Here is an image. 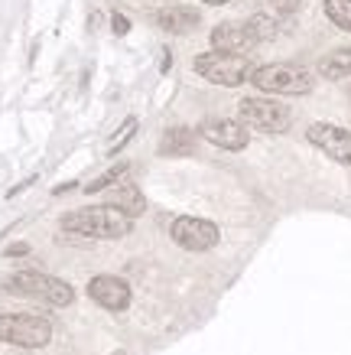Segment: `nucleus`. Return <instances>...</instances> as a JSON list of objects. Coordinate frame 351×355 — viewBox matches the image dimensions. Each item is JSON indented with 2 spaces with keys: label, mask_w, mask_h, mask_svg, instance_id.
<instances>
[{
  "label": "nucleus",
  "mask_w": 351,
  "mask_h": 355,
  "mask_svg": "<svg viewBox=\"0 0 351 355\" xmlns=\"http://www.w3.org/2000/svg\"><path fill=\"white\" fill-rule=\"evenodd\" d=\"M130 228H134V218L111 202L88 205V209L62 216V232H72V235L82 238H124Z\"/></svg>",
  "instance_id": "f257e3e1"
},
{
  "label": "nucleus",
  "mask_w": 351,
  "mask_h": 355,
  "mask_svg": "<svg viewBox=\"0 0 351 355\" xmlns=\"http://www.w3.org/2000/svg\"><path fill=\"white\" fill-rule=\"evenodd\" d=\"M53 339V326L46 316L33 313H0V343L20 345V349H43Z\"/></svg>",
  "instance_id": "f03ea898"
},
{
  "label": "nucleus",
  "mask_w": 351,
  "mask_h": 355,
  "mask_svg": "<svg viewBox=\"0 0 351 355\" xmlns=\"http://www.w3.org/2000/svg\"><path fill=\"white\" fill-rule=\"evenodd\" d=\"M251 82L260 92H270V95H309L312 92V76H309L306 69L289 65V62L260 65V69H254Z\"/></svg>",
  "instance_id": "7ed1b4c3"
},
{
  "label": "nucleus",
  "mask_w": 351,
  "mask_h": 355,
  "mask_svg": "<svg viewBox=\"0 0 351 355\" xmlns=\"http://www.w3.org/2000/svg\"><path fill=\"white\" fill-rule=\"evenodd\" d=\"M7 287L13 293H23V297H33V300H43L49 306H69L75 300V291L59 277H49V274H39V270H20L7 280Z\"/></svg>",
  "instance_id": "20e7f679"
},
{
  "label": "nucleus",
  "mask_w": 351,
  "mask_h": 355,
  "mask_svg": "<svg viewBox=\"0 0 351 355\" xmlns=\"http://www.w3.org/2000/svg\"><path fill=\"white\" fill-rule=\"evenodd\" d=\"M195 72L215 85L234 88V85H244L247 78L254 76V62L247 55H228V53H205L195 59Z\"/></svg>",
  "instance_id": "39448f33"
},
{
  "label": "nucleus",
  "mask_w": 351,
  "mask_h": 355,
  "mask_svg": "<svg viewBox=\"0 0 351 355\" xmlns=\"http://www.w3.org/2000/svg\"><path fill=\"white\" fill-rule=\"evenodd\" d=\"M237 114H241V124L264 130V134H283L293 124L289 108H283L280 101H270V98H244L237 105Z\"/></svg>",
  "instance_id": "423d86ee"
},
{
  "label": "nucleus",
  "mask_w": 351,
  "mask_h": 355,
  "mask_svg": "<svg viewBox=\"0 0 351 355\" xmlns=\"http://www.w3.org/2000/svg\"><path fill=\"white\" fill-rule=\"evenodd\" d=\"M172 241L186 251H208L218 245V225L208 218H195V216H182L170 225Z\"/></svg>",
  "instance_id": "0eeeda50"
},
{
  "label": "nucleus",
  "mask_w": 351,
  "mask_h": 355,
  "mask_svg": "<svg viewBox=\"0 0 351 355\" xmlns=\"http://www.w3.org/2000/svg\"><path fill=\"white\" fill-rule=\"evenodd\" d=\"M88 297L105 306V310H127L130 306V287L127 280L114 277V274H101V277H91L88 280Z\"/></svg>",
  "instance_id": "6e6552de"
},
{
  "label": "nucleus",
  "mask_w": 351,
  "mask_h": 355,
  "mask_svg": "<svg viewBox=\"0 0 351 355\" xmlns=\"http://www.w3.org/2000/svg\"><path fill=\"white\" fill-rule=\"evenodd\" d=\"M306 137L319 147L322 153H329L332 160L351 163V130L335 128V124H312L306 130Z\"/></svg>",
  "instance_id": "1a4fd4ad"
},
{
  "label": "nucleus",
  "mask_w": 351,
  "mask_h": 355,
  "mask_svg": "<svg viewBox=\"0 0 351 355\" xmlns=\"http://www.w3.org/2000/svg\"><path fill=\"white\" fill-rule=\"evenodd\" d=\"M202 137L222 150H244L251 134H247L244 124L237 121H228V118H215V121H205L202 124Z\"/></svg>",
  "instance_id": "9d476101"
},
{
  "label": "nucleus",
  "mask_w": 351,
  "mask_h": 355,
  "mask_svg": "<svg viewBox=\"0 0 351 355\" xmlns=\"http://www.w3.org/2000/svg\"><path fill=\"white\" fill-rule=\"evenodd\" d=\"M254 36L247 33V26L237 23H222L212 30V49L215 53H228V55H244L247 49H254Z\"/></svg>",
  "instance_id": "9b49d317"
},
{
  "label": "nucleus",
  "mask_w": 351,
  "mask_h": 355,
  "mask_svg": "<svg viewBox=\"0 0 351 355\" xmlns=\"http://www.w3.org/2000/svg\"><path fill=\"white\" fill-rule=\"evenodd\" d=\"M199 23H202V13L192 10V7H179V3L156 13V26L166 33H192Z\"/></svg>",
  "instance_id": "f8f14e48"
},
{
  "label": "nucleus",
  "mask_w": 351,
  "mask_h": 355,
  "mask_svg": "<svg viewBox=\"0 0 351 355\" xmlns=\"http://www.w3.org/2000/svg\"><path fill=\"white\" fill-rule=\"evenodd\" d=\"M111 205H117L120 212H127L130 218H137V216H143V209H147V199H143V193H140L137 186H117L114 193H111Z\"/></svg>",
  "instance_id": "ddd939ff"
},
{
  "label": "nucleus",
  "mask_w": 351,
  "mask_h": 355,
  "mask_svg": "<svg viewBox=\"0 0 351 355\" xmlns=\"http://www.w3.org/2000/svg\"><path fill=\"white\" fill-rule=\"evenodd\" d=\"M319 72L325 78H348L351 76V49H335L319 62Z\"/></svg>",
  "instance_id": "4468645a"
},
{
  "label": "nucleus",
  "mask_w": 351,
  "mask_h": 355,
  "mask_svg": "<svg viewBox=\"0 0 351 355\" xmlns=\"http://www.w3.org/2000/svg\"><path fill=\"white\" fill-rule=\"evenodd\" d=\"M160 153H166V157H186V153H192V134L186 128H176V130H166L163 134V144H160Z\"/></svg>",
  "instance_id": "2eb2a0df"
},
{
  "label": "nucleus",
  "mask_w": 351,
  "mask_h": 355,
  "mask_svg": "<svg viewBox=\"0 0 351 355\" xmlns=\"http://www.w3.org/2000/svg\"><path fill=\"white\" fill-rule=\"evenodd\" d=\"M130 170V163H117V166H111L107 173H101L98 180H91V183L85 186V193H105V189H111L114 183H120L124 176H127Z\"/></svg>",
  "instance_id": "dca6fc26"
},
{
  "label": "nucleus",
  "mask_w": 351,
  "mask_h": 355,
  "mask_svg": "<svg viewBox=\"0 0 351 355\" xmlns=\"http://www.w3.org/2000/svg\"><path fill=\"white\" fill-rule=\"evenodd\" d=\"M325 17H329L339 30L351 33V0H325Z\"/></svg>",
  "instance_id": "f3484780"
},
{
  "label": "nucleus",
  "mask_w": 351,
  "mask_h": 355,
  "mask_svg": "<svg viewBox=\"0 0 351 355\" xmlns=\"http://www.w3.org/2000/svg\"><path fill=\"white\" fill-rule=\"evenodd\" d=\"M244 26H247V33L254 36V43H260V40H273V36H277V23L270 20V17H251Z\"/></svg>",
  "instance_id": "a211bd4d"
},
{
  "label": "nucleus",
  "mask_w": 351,
  "mask_h": 355,
  "mask_svg": "<svg viewBox=\"0 0 351 355\" xmlns=\"http://www.w3.org/2000/svg\"><path fill=\"white\" fill-rule=\"evenodd\" d=\"M134 130H137V118H127L124 121V128L117 130V137H114V144H111V153H117L124 144H127L130 137H134Z\"/></svg>",
  "instance_id": "6ab92c4d"
},
{
  "label": "nucleus",
  "mask_w": 351,
  "mask_h": 355,
  "mask_svg": "<svg viewBox=\"0 0 351 355\" xmlns=\"http://www.w3.org/2000/svg\"><path fill=\"white\" fill-rule=\"evenodd\" d=\"M111 23H114V33H117V36H124V33H130V20H127V17H120V13H114V17H111Z\"/></svg>",
  "instance_id": "aec40b11"
},
{
  "label": "nucleus",
  "mask_w": 351,
  "mask_h": 355,
  "mask_svg": "<svg viewBox=\"0 0 351 355\" xmlns=\"http://www.w3.org/2000/svg\"><path fill=\"white\" fill-rule=\"evenodd\" d=\"M33 183H36V176H30V180H23V183H20V186H13L10 193H7V199H13V196H20V193H23V189H26V186H33Z\"/></svg>",
  "instance_id": "412c9836"
},
{
  "label": "nucleus",
  "mask_w": 351,
  "mask_h": 355,
  "mask_svg": "<svg viewBox=\"0 0 351 355\" xmlns=\"http://www.w3.org/2000/svg\"><path fill=\"white\" fill-rule=\"evenodd\" d=\"M17 254H30V245H10L7 248V258H17Z\"/></svg>",
  "instance_id": "4be33fe9"
},
{
  "label": "nucleus",
  "mask_w": 351,
  "mask_h": 355,
  "mask_svg": "<svg viewBox=\"0 0 351 355\" xmlns=\"http://www.w3.org/2000/svg\"><path fill=\"white\" fill-rule=\"evenodd\" d=\"M78 183H62V186H55V196H62V193H69V189H75Z\"/></svg>",
  "instance_id": "5701e85b"
},
{
  "label": "nucleus",
  "mask_w": 351,
  "mask_h": 355,
  "mask_svg": "<svg viewBox=\"0 0 351 355\" xmlns=\"http://www.w3.org/2000/svg\"><path fill=\"white\" fill-rule=\"evenodd\" d=\"M163 72H170V49H163V62H160Z\"/></svg>",
  "instance_id": "b1692460"
},
{
  "label": "nucleus",
  "mask_w": 351,
  "mask_h": 355,
  "mask_svg": "<svg viewBox=\"0 0 351 355\" xmlns=\"http://www.w3.org/2000/svg\"><path fill=\"white\" fill-rule=\"evenodd\" d=\"M205 3H215V7H218V3H228V0H205Z\"/></svg>",
  "instance_id": "393cba45"
}]
</instances>
